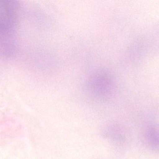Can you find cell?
<instances>
[{"instance_id":"3","label":"cell","mask_w":159,"mask_h":159,"mask_svg":"<svg viewBox=\"0 0 159 159\" xmlns=\"http://www.w3.org/2000/svg\"><path fill=\"white\" fill-rule=\"evenodd\" d=\"M120 128L116 125H110L106 127L103 131L105 138L116 143H121L125 140L124 133Z\"/></svg>"},{"instance_id":"2","label":"cell","mask_w":159,"mask_h":159,"mask_svg":"<svg viewBox=\"0 0 159 159\" xmlns=\"http://www.w3.org/2000/svg\"><path fill=\"white\" fill-rule=\"evenodd\" d=\"M145 137L148 147L153 151L159 152V129L155 126L148 127Z\"/></svg>"},{"instance_id":"1","label":"cell","mask_w":159,"mask_h":159,"mask_svg":"<svg viewBox=\"0 0 159 159\" xmlns=\"http://www.w3.org/2000/svg\"><path fill=\"white\" fill-rule=\"evenodd\" d=\"M17 7L14 1H0V30H8L14 25L16 17Z\"/></svg>"}]
</instances>
